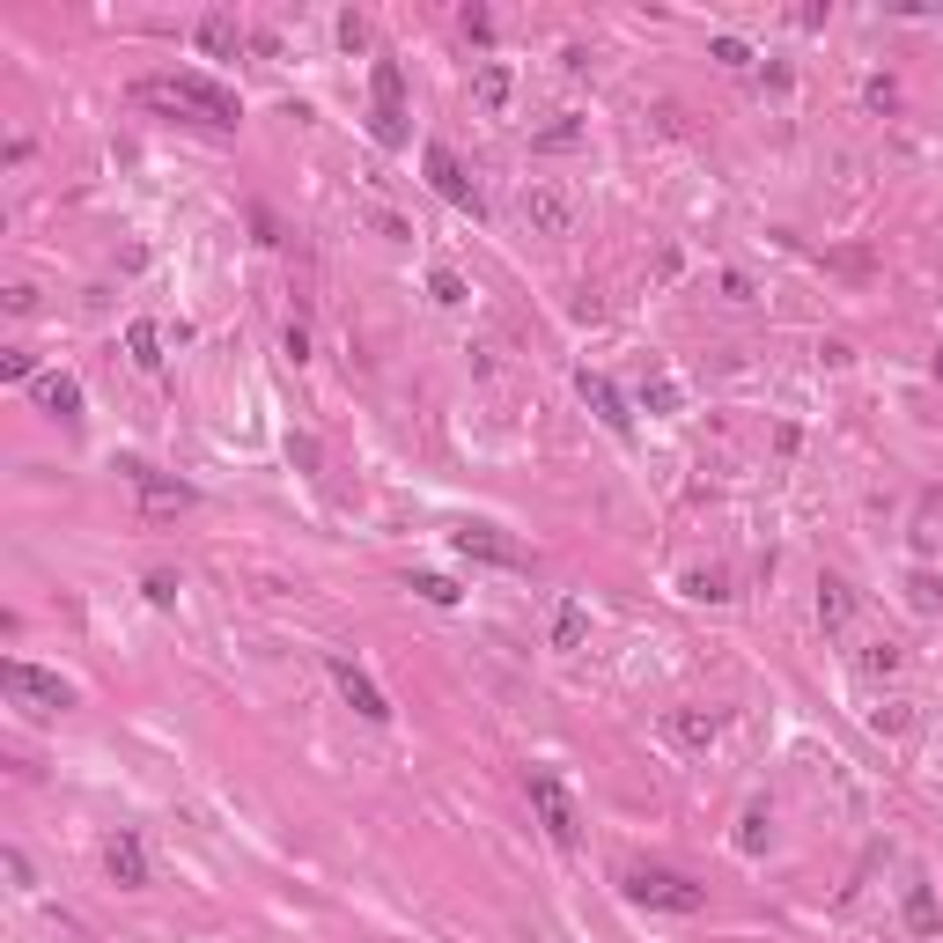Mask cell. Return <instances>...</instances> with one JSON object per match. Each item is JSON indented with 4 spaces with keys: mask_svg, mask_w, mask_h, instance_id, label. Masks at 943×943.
<instances>
[{
    "mask_svg": "<svg viewBox=\"0 0 943 943\" xmlns=\"http://www.w3.org/2000/svg\"><path fill=\"white\" fill-rule=\"evenodd\" d=\"M133 97H141V103H163V111H178V119H200V125H214V133H229V125L244 119L236 89L206 82V74H155V82H141Z\"/></svg>",
    "mask_w": 943,
    "mask_h": 943,
    "instance_id": "1",
    "label": "cell"
},
{
    "mask_svg": "<svg viewBox=\"0 0 943 943\" xmlns=\"http://www.w3.org/2000/svg\"><path fill=\"white\" fill-rule=\"evenodd\" d=\"M619 892H627V906H649V914H700V906H708V892H700L693 878L663 870V862H635V870H619Z\"/></svg>",
    "mask_w": 943,
    "mask_h": 943,
    "instance_id": "2",
    "label": "cell"
},
{
    "mask_svg": "<svg viewBox=\"0 0 943 943\" xmlns=\"http://www.w3.org/2000/svg\"><path fill=\"white\" fill-rule=\"evenodd\" d=\"M524 797H531V819L546 825V841H554V848H575V841H582L575 797L560 789V774H554V767H524Z\"/></svg>",
    "mask_w": 943,
    "mask_h": 943,
    "instance_id": "3",
    "label": "cell"
},
{
    "mask_svg": "<svg viewBox=\"0 0 943 943\" xmlns=\"http://www.w3.org/2000/svg\"><path fill=\"white\" fill-rule=\"evenodd\" d=\"M0 686H8V700H22L30 716H60V708H74V686H67L60 671H38V663H22V657L0 663Z\"/></svg>",
    "mask_w": 943,
    "mask_h": 943,
    "instance_id": "4",
    "label": "cell"
},
{
    "mask_svg": "<svg viewBox=\"0 0 943 943\" xmlns=\"http://www.w3.org/2000/svg\"><path fill=\"white\" fill-rule=\"evenodd\" d=\"M420 170H428V185L443 192V200L457 206V214H487V200H479V185L465 178V163H457L443 141H428V155H420Z\"/></svg>",
    "mask_w": 943,
    "mask_h": 943,
    "instance_id": "5",
    "label": "cell"
},
{
    "mask_svg": "<svg viewBox=\"0 0 943 943\" xmlns=\"http://www.w3.org/2000/svg\"><path fill=\"white\" fill-rule=\"evenodd\" d=\"M332 686L347 693V708H354L362 722H391V700H384V686H376V678L362 671V663H354L347 649H332Z\"/></svg>",
    "mask_w": 943,
    "mask_h": 943,
    "instance_id": "6",
    "label": "cell"
},
{
    "mask_svg": "<svg viewBox=\"0 0 943 943\" xmlns=\"http://www.w3.org/2000/svg\"><path fill=\"white\" fill-rule=\"evenodd\" d=\"M450 546H457L465 560H487V568H531V554H524L516 538H501L494 524H457Z\"/></svg>",
    "mask_w": 943,
    "mask_h": 943,
    "instance_id": "7",
    "label": "cell"
},
{
    "mask_svg": "<svg viewBox=\"0 0 943 943\" xmlns=\"http://www.w3.org/2000/svg\"><path fill=\"white\" fill-rule=\"evenodd\" d=\"M125 479H133V494H141V509H148V516H178V509H192V487H185V479H170V472H155V465H125Z\"/></svg>",
    "mask_w": 943,
    "mask_h": 943,
    "instance_id": "8",
    "label": "cell"
},
{
    "mask_svg": "<svg viewBox=\"0 0 943 943\" xmlns=\"http://www.w3.org/2000/svg\"><path fill=\"white\" fill-rule=\"evenodd\" d=\"M524 222L538 229V236H568L575 229V200L554 185H524Z\"/></svg>",
    "mask_w": 943,
    "mask_h": 943,
    "instance_id": "9",
    "label": "cell"
},
{
    "mask_svg": "<svg viewBox=\"0 0 943 943\" xmlns=\"http://www.w3.org/2000/svg\"><path fill=\"white\" fill-rule=\"evenodd\" d=\"M575 391H582V406H590V413H597V420H605L612 435H635V413H627V398L612 391V376L582 369V376H575Z\"/></svg>",
    "mask_w": 943,
    "mask_h": 943,
    "instance_id": "10",
    "label": "cell"
},
{
    "mask_svg": "<svg viewBox=\"0 0 943 943\" xmlns=\"http://www.w3.org/2000/svg\"><path fill=\"white\" fill-rule=\"evenodd\" d=\"M103 870H111V884L141 892V884H148V848H141V833H111V848H103Z\"/></svg>",
    "mask_w": 943,
    "mask_h": 943,
    "instance_id": "11",
    "label": "cell"
},
{
    "mask_svg": "<svg viewBox=\"0 0 943 943\" xmlns=\"http://www.w3.org/2000/svg\"><path fill=\"white\" fill-rule=\"evenodd\" d=\"M38 406L52 420H82V384L74 376H38Z\"/></svg>",
    "mask_w": 943,
    "mask_h": 943,
    "instance_id": "12",
    "label": "cell"
},
{
    "mask_svg": "<svg viewBox=\"0 0 943 943\" xmlns=\"http://www.w3.org/2000/svg\"><path fill=\"white\" fill-rule=\"evenodd\" d=\"M848 619H855V597H848V582H841V575H819V627H825V635H841Z\"/></svg>",
    "mask_w": 943,
    "mask_h": 943,
    "instance_id": "13",
    "label": "cell"
},
{
    "mask_svg": "<svg viewBox=\"0 0 943 943\" xmlns=\"http://www.w3.org/2000/svg\"><path fill=\"white\" fill-rule=\"evenodd\" d=\"M192 38H200V52H206V60H236L244 30H236L229 16H200V30H192Z\"/></svg>",
    "mask_w": 943,
    "mask_h": 943,
    "instance_id": "14",
    "label": "cell"
},
{
    "mask_svg": "<svg viewBox=\"0 0 943 943\" xmlns=\"http://www.w3.org/2000/svg\"><path fill=\"white\" fill-rule=\"evenodd\" d=\"M716 730H722L716 708H678V716H671V738H678V744H708Z\"/></svg>",
    "mask_w": 943,
    "mask_h": 943,
    "instance_id": "15",
    "label": "cell"
},
{
    "mask_svg": "<svg viewBox=\"0 0 943 943\" xmlns=\"http://www.w3.org/2000/svg\"><path fill=\"white\" fill-rule=\"evenodd\" d=\"M472 97H479V111H509V67L487 60L479 67V82H472Z\"/></svg>",
    "mask_w": 943,
    "mask_h": 943,
    "instance_id": "16",
    "label": "cell"
},
{
    "mask_svg": "<svg viewBox=\"0 0 943 943\" xmlns=\"http://www.w3.org/2000/svg\"><path fill=\"white\" fill-rule=\"evenodd\" d=\"M125 354H133L141 369H163V332L148 325V317H141V325H125Z\"/></svg>",
    "mask_w": 943,
    "mask_h": 943,
    "instance_id": "17",
    "label": "cell"
},
{
    "mask_svg": "<svg viewBox=\"0 0 943 943\" xmlns=\"http://www.w3.org/2000/svg\"><path fill=\"white\" fill-rule=\"evenodd\" d=\"M369 141H376V148H406V111L369 103Z\"/></svg>",
    "mask_w": 943,
    "mask_h": 943,
    "instance_id": "18",
    "label": "cell"
},
{
    "mask_svg": "<svg viewBox=\"0 0 943 943\" xmlns=\"http://www.w3.org/2000/svg\"><path fill=\"white\" fill-rule=\"evenodd\" d=\"M369 89H376V103L406 111V74H398V60H376V67H369Z\"/></svg>",
    "mask_w": 943,
    "mask_h": 943,
    "instance_id": "19",
    "label": "cell"
},
{
    "mask_svg": "<svg viewBox=\"0 0 943 943\" xmlns=\"http://www.w3.org/2000/svg\"><path fill=\"white\" fill-rule=\"evenodd\" d=\"M428 295H435V303H443V310H457V303H465V295H472V287H465V273L435 266V273H428Z\"/></svg>",
    "mask_w": 943,
    "mask_h": 943,
    "instance_id": "20",
    "label": "cell"
},
{
    "mask_svg": "<svg viewBox=\"0 0 943 943\" xmlns=\"http://www.w3.org/2000/svg\"><path fill=\"white\" fill-rule=\"evenodd\" d=\"M906 929H914V936H929V929H936V900H929V884H914V892H906Z\"/></svg>",
    "mask_w": 943,
    "mask_h": 943,
    "instance_id": "21",
    "label": "cell"
},
{
    "mask_svg": "<svg viewBox=\"0 0 943 943\" xmlns=\"http://www.w3.org/2000/svg\"><path fill=\"white\" fill-rule=\"evenodd\" d=\"M686 597H700V605H722L730 590H722V575H716V568H693V575H686Z\"/></svg>",
    "mask_w": 943,
    "mask_h": 943,
    "instance_id": "22",
    "label": "cell"
},
{
    "mask_svg": "<svg viewBox=\"0 0 943 943\" xmlns=\"http://www.w3.org/2000/svg\"><path fill=\"white\" fill-rule=\"evenodd\" d=\"M413 590L428 597V605H457V597H465V590L450 582V575H413Z\"/></svg>",
    "mask_w": 943,
    "mask_h": 943,
    "instance_id": "23",
    "label": "cell"
},
{
    "mask_svg": "<svg viewBox=\"0 0 943 943\" xmlns=\"http://www.w3.org/2000/svg\"><path fill=\"white\" fill-rule=\"evenodd\" d=\"M582 641V605H560V619H554V649H575Z\"/></svg>",
    "mask_w": 943,
    "mask_h": 943,
    "instance_id": "24",
    "label": "cell"
},
{
    "mask_svg": "<svg viewBox=\"0 0 943 943\" xmlns=\"http://www.w3.org/2000/svg\"><path fill=\"white\" fill-rule=\"evenodd\" d=\"M708 52H716L722 67H738V74H744V67H752V44H744V38H716V44H708Z\"/></svg>",
    "mask_w": 943,
    "mask_h": 943,
    "instance_id": "25",
    "label": "cell"
},
{
    "mask_svg": "<svg viewBox=\"0 0 943 943\" xmlns=\"http://www.w3.org/2000/svg\"><path fill=\"white\" fill-rule=\"evenodd\" d=\"M641 398H649L657 413H678V384H671V376H649V384H641Z\"/></svg>",
    "mask_w": 943,
    "mask_h": 943,
    "instance_id": "26",
    "label": "cell"
},
{
    "mask_svg": "<svg viewBox=\"0 0 943 943\" xmlns=\"http://www.w3.org/2000/svg\"><path fill=\"white\" fill-rule=\"evenodd\" d=\"M862 671L878 678V671H900V649H892V641H870V649H862Z\"/></svg>",
    "mask_w": 943,
    "mask_h": 943,
    "instance_id": "27",
    "label": "cell"
},
{
    "mask_svg": "<svg viewBox=\"0 0 943 943\" xmlns=\"http://www.w3.org/2000/svg\"><path fill=\"white\" fill-rule=\"evenodd\" d=\"M738 848H744V855H759V848H767V811H744V833H738Z\"/></svg>",
    "mask_w": 943,
    "mask_h": 943,
    "instance_id": "28",
    "label": "cell"
},
{
    "mask_svg": "<svg viewBox=\"0 0 943 943\" xmlns=\"http://www.w3.org/2000/svg\"><path fill=\"white\" fill-rule=\"evenodd\" d=\"M30 369H38V362H30L22 347H8V354H0V376H8V384H30Z\"/></svg>",
    "mask_w": 943,
    "mask_h": 943,
    "instance_id": "29",
    "label": "cell"
},
{
    "mask_svg": "<svg viewBox=\"0 0 943 943\" xmlns=\"http://www.w3.org/2000/svg\"><path fill=\"white\" fill-rule=\"evenodd\" d=\"M339 44H347V52H362V44H369V22H362V16H339Z\"/></svg>",
    "mask_w": 943,
    "mask_h": 943,
    "instance_id": "30",
    "label": "cell"
},
{
    "mask_svg": "<svg viewBox=\"0 0 943 943\" xmlns=\"http://www.w3.org/2000/svg\"><path fill=\"white\" fill-rule=\"evenodd\" d=\"M582 141V125H546V133H538V148H575Z\"/></svg>",
    "mask_w": 943,
    "mask_h": 943,
    "instance_id": "31",
    "label": "cell"
},
{
    "mask_svg": "<svg viewBox=\"0 0 943 943\" xmlns=\"http://www.w3.org/2000/svg\"><path fill=\"white\" fill-rule=\"evenodd\" d=\"M8 878H16L22 892H30V884H38V870H30V855H22V848H8Z\"/></svg>",
    "mask_w": 943,
    "mask_h": 943,
    "instance_id": "32",
    "label": "cell"
},
{
    "mask_svg": "<svg viewBox=\"0 0 943 943\" xmlns=\"http://www.w3.org/2000/svg\"><path fill=\"white\" fill-rule=\"evenodd\" d=\"M281 347H287V362H310V332H303V325H287Z\"/></svg>",
    "mask_w": 943,
    "mask_h": 943,
    "instance_id": "33",
    "label": "cell"
},
{
    "mask_svg": "<svg viewBox=\"0 0 943 943\" xmlns=\"http://www.w3.org/2000/svg\"><path fill=\"white\" fill-rule=\"evenodd\" d=\"M936 384H943V354H936Z\"/></svg>",
    "mask_w": 943,
    "mask_h": 943,
    "instance_id": "34",
    "label": "cell"
}]
</instances>
